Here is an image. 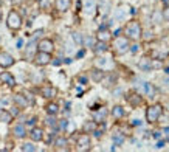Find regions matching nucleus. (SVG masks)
<instances>
[{
    "mask_svg": "<svg viewBox=\"0 0 169 152\" xmlns=\"http://www.w3.org/2000/svg\"><path fill=\"white\" fill-rule=\"evenodd\" d=\"M124 115H126V110L123 109L121 106H115V107L112 109V116L115 120H121Z\"/></svg>",
    "mask_w": 169,
    "mask_h": 152,
    "instance_id": "obj_15",
    "label": "nucleus"
},
{
    "mask_svg": "<svg viewBox=\"0 0 169 152\" xmlns=\"http://www.w3.org/2000/svg\"><path fill=\"white\" fill-rule=\"evenodd\" d=\"M6 25H8L11 30H19L22 26V17H20V14L16 13V11H11V13L8 14Z\"/></svg>",
    "mask_w": 169,
    "mask_h": 152,
    "instance_id": "obj_4",
    "label": "nucleus"
},
{
    "mask_svg": "<svg viewBox=\"0 0 169 152\" xmlns=\"http://www.w3.org/2000/svg\"><path fill=\"white\" fill-rule=\"evenodd\" d=\"M90 147V137L87 134H82L78 137V151H87Z\"/></svg>",
    "mask_w": 169,
    "mask_h": 152,
    "instance_id": "obj_7",
    "label": "nucleus"
},
{
    "mask_svg": "<svg viewBox=\"0 0 169 152\" xmlns=\"http://www.w3.org/2000/svg\"><path fill=\"white\" fill-rule=\"evenodd\" d=\"M164 134H168V135H169V127H166V129H164Z\"/></svg>",
    "mask_w": 169,
    "mask_h": 152,
    "instance_id": "obj_42",
    "label": "nucleus"
},
{
    "mask_svg": "<svg viewBox=\"0 0 169 152\" xmlns=\"http://www.w3.org/2000/svg\"><path fill=\"white\" fill-rule=\"evenodd\" d=\"M39 2L42 3V5H47V2H48V0H39Z\"/></svg>",
    "mask_w": 169,
    "mask_h": 152,
    "instance_id": "obj_41",
    "label": "nucleus"
},
{
    "mask_svg": "<svg viewBox=\"0 0 169 152\" xmlns=\"http://www.w3.org/2000/svg\"><path fill=\"white\" fill-rule=\"evenodd\" d=\"M154 138H160V132H154Z\"/></svg>",
    "mask_w": 169,
    "mask_h": 152,
    "instance_id": "obj_39",
    "label": "nucleus"
},
{
    "mask_svg": "<svg viewBox=\"0 0 169 152\" xmlns=\"http://www.w3.org/2000/svg\"><path fill=\"white\" fill-rule=\"evenodd\" d=\"M0 81L5 82V84H8V85H14V84H16V81H14V76L11 75L9 71H3V73L0 75Z\"/></svg>",
    "mask_w": 169,
    "mask_h": 152,
    "instance_id": "obj_13",
    "label": "nucleus"
},
{
    "mask_svg": "<svg viewBox=\"0 0 169 152\" xmlns=\"http://www.w3.org/2000/svg\"><path fill=\"white\" fill-rule=\"evenodd\" d=\"M0 17H2V8H0Z\"/></svg>",
    "mask_w": 169,
    "mask_h": 152,
    "instance_id": "obj_44",
    "label": "nucleus"
},
{
    "mask_svg": "<svg viewBox=\"0 0 169 152\" xmlns=\"http://www.w3.org/2000/svg\"><path fill=\"white\" fill-rule=\"evenodd\" d=\"M13 134L16 135L17 138H22V137H25V134H26L25 126H24V124H16V126H14V129H13Z\"/></svg>",
    "mask_w": 169,
    "mask_h": 152,
    "instance_id": "obj_19",
    "label": "nucleus"
},
{
    "mask_svg": "<svg viewBox=\"0 0 169 152\" xmlns=\"http://www.w3.org/2000/svg\"><path fill=\"white\" fill-rule=\"evenodd\" d=\"M11 120H13V113H8L6 110H3V112L0 113V121H3V123H11Z\"/></svg>",
    "mask_w": 169,
    "mask_h": 152,
    "instance_id": "obj_27",
    "label": "nucleus"
},
{
    "mask_svg": "<svg viewBox=\"0 0 169 152\" xmlns=\"http://www.w3.org/2000/svg\"><path fill=\"white\" fill-rule=\"evenodd\" d=\"M13 100H14V102H16L19 107H26V106L30 104V102L26 101V98H25V96H22V95H14Z\"/></svg>",
    "mask_w": 169,
    "mask_h": 152,
    "instance_id": "obj_21",
    "label": "nucleus"
},
{
    "mask_svg": "<svg viewBox=\"0 0 169 152\" xmlns=\"http://www.w3.org/2000/svg\"><path fill=\"white\" fill-rule=\"evenodd\" d=\"M40 95L44 98H53V96H56V89L51 85H44L40 89Z\"/></svg>",
    "mask_w": 169,
    "mask_h": 152,
    "instance_id": "obj_12",
    "label": "nucleus"
},
{
    "mask_svg": "<svg viewBox=\"0 0 169 152\" xmlns=\"http://www.w3.org/2000/svg\"><path fill=\"white\" fill-rule=\"evenodd\" d=\"M67 126H68V121L67 120H61L59 121V129H61V130H65Z\"/></svg>",
    "mask_w": 169,
    "mask_h": 152,
    "instance_id": "obj_33",
    "label": "nucleus"
},
{
    "mask_svg": "<svg viewBox=\"0 0 169 152\" xmlns=\"http://www.w3.org/2000/svg\"><path fill=\"white\" fill-rule=\"evenodd\" d=\"M30 137H31L33 141H40L42 138H44V132H42V129L39 127H34L31 132H30Z\"/></svg>",
    "mask_w": 169,
    "mask_h": 152,
    "instance_id": "obj_14",
    "label": "nucleus"
},
{
    "mask_svg": "<svg viewBox=\"0 0 169 152\" xmlns=\"http://www.w3.org/2000/svg\"><path fill=\"white\" fill-rule=\"evenodd\" d=\"M138 68H141L143 71H151L154 68V59H149V58H143L138 61Z\"/></svg>",
    "mask_w": 169,
    "mask_h": 152,
    "instance_id": "obj_8",
    "label": "nucleus"
},
{
    "mask_svg": "<svg viewBox=\"0 0 169 152\" xmlns=\"http://www.w3.org/2000/svg\"><path fill=\"white\" fill-rule=\"evenodd\" d=\"M163 2H164V3H169V0H163Z\"/></svg>",
    "mask_w": 169,
    "mask_h": 152,
    "instance_id": "obj_43",
    "label": "nucleus"
},
{
    "mask_svg": "<svg viewBox=\"0 0 169 152\" xmlns=\"http://www.w3.org/2000/svg\"><path fill=\"white\" fill-rule=\"evenodd\" d=\"M82 56H84V50H81L78 54H76V58H82Z\"/></svg>",
    "mask_w": 169,
    "mask_h": 152,
    "instance_id": "obj_37",
    "label": "nucleus"
},
{
    "mask_svg": "<svg viewBox=\"0 0 169 152\" xmlns=\"http://www.w3.org/2000/svg\"><path fill=\"white\" fill-rule=\"evenodd\" d=\"M161 113H163V106L161 104H154V106H149L147 110H146V121L147 123H157L160 120Z\"/></svg>",
    "mask_w": 169,
    "mask_h": 152,
    "instance_id": "obj_2",
    "label": "nucleus"
},
{
    "mask_svg": "<svg viewBox=\"0 0 169 152\" xmlns=\"http://www.w3.org/2000/svg\"><path fill=\"white\" fill-rule=\"evenodd\" d=\"M163 146H164V141H158V143H157V146H155V147H157V149H161Z\"/></svg>",
    "mask_w": 169,
    "mask_h": 152,
    "instance_id": "obj_35",
    "label": "nucleus"
},
{
    "mask_svg": "<svg viewBox=\"0 0 169 152\" xmlns=\"http://www.w3.org/2000/svg\"><path fill=\"white\" fill-rule=\"evenodd\" d=\"M37 48H39V51H47V53H51L55 50V45L50 39H42L39 45H37Z\"/></svg>",
    "mask_w": 169,
    "mask_h": 152,
    "instance_id": "obj_10",
    "label": "nucleus"
},
{
    "mask_svg": "<svg viewBox=\"0 0 169 152\" xmlns=\"http://www.w3.org/2000/svg\"><path fill=\"white\" fill-rule=\"evenodd\" d=\"M34 62L37 64V65H48L50 62H51V54L47 51H37L36 56H34Z\"/></svg>",
    "mask_w": 169,
    "mask_h": 152,
    "instance_id": "obj_5",
    "label": "nucleus"
},
{
    "mask_svg": "<svg viewBox=\"0 0 169 152\" xmlns=\"http://www.w3.org/2000/svg\"><path fill=\"white\" fill-rule=\"evenodd\" d=\"M126 100H127V102L130 106H133V107H137V106H140L141 102H143V98L137 93H129L127 96H126Z\"/></svg>",
    "mask_w": 169,
    "mask_h": 152,
    "instance_id": "obj_11",
    "label": "nucleus"
},
{
    "mask_svg": "<svg viewBox=\"0 0 169 152\" xmlns=\"http://www.w3.org/2000/svg\"><path fill=\"white\" fill-rule=\"evenodd\" d=\"M14 64V58L6 51H2L0 50V67L2 68H8Z\"/></svg>",
    "mask_w": 169,
    "mask_h": 152,
    "instance_id": "obj_6",
    "label": "nucleus"
},
{
    "mask_svg": "<svg viewBox=\"0 0 169 152\" xmlns=\"http://www.w3.org/2000/svg\"><path fill=\"white\" fill-rule=\"evenodd\" d=\"M110 39V33L107 28H99L98 31V40H102V42H107Z\"/></svg>",
    "mask_w": 169,
    "mask_h": 152,
    "instance_id": "obj_20",
    "label": "nucleus"
},
{
    "mask_svg": "<svg viewBox=\"0 0 169 152\" xmlns=\"http://www.w3.org/2000/svg\"><path fill=\"white\" fill-rule=\"evenodd\" d=\"M67 144L68 141L65 138H62V137H59V138L56 140V143H55V146H56V149H67Z\"/></svg>",
    "mask_w": 169,
    "mask_h": 152,
    "instance_id": "obj_26",
    "label": "nucleus"
},
{
    "mask_svg": "<svg viewBox=\"0 0 169 152\" xmlns=\"http://www.w3.org/2000/svg\"><path fill=\"white\" fill-rule=\"evenodd\" d=\"M71 37H73V40H75V44L82 45V42H84V37L81 36V33H73V34H71Z\"/></svg>",
    "mask_w": 169,
    "mask_h": 152,
    "instance_id": "obj_30",
    "label": "nucleus"
},
{
    "mask_svg": "<svg viewBox=\"0 0 169 152\" xmlns=\"http://www.w3.org/2000/svg\"><path fill=\"white\" fill-rule=\"evenodd\" d=\"M112 140H113V144H115V146H121V144L124 143V135L120 134V132H116V134H113Z\"/></svg>",
    "mask_w": 169,
    "mask_h": 152,
    "instance_id": "obj_25",
    "label": "nucleus"
},
{
    "mask_svg": "<svg viewBox=\"0 0 169 152\" xmlns=\"http://www.w3.org/2000/svg\"><path fill=\"white\" fill-rule=\"evenodd\" d=\"M34 48H36V40H31V42L28 44V47H26V53H25V58H28V59H31L34 58Z\"/></svg>",
    "mask_w": 169,
    "mask_h": 152,
    "instance_id": "obj_22",
    "label": "nucleus"
},
{
    "mask_svg": "<svg viewBox=\"0 0 169 152\" xmlns=\"http://www.w3.org/2000/svg\"><path fill=\"white\" fill-rule=\"evenodd\" d=\"M163 19H166V20L169 22V6H166L164 11H163Z\"/></svg>",
    "mask_w": 169,
    "mask_h": 152,
    "instance_id": "obj_34",
    "label": "nucleus"
},
{
    "mask_svg": "<svg viewBox=\"0 0 169 152\" xmlns=\"http://www.w3.org/2000/svg\"><path fill=\"white\" fill-rule=\"evenodd\" d=\"M34 123H36V118H31V120H30V121H28V124H31V126H33V124H34Z\"/></svg>",
    "mask_w": 169,
    "mask_h": 152,
    "instance_id": "obj_38",
    "label": "nucleus"
},
{
    "mask_svg": "<svg viewBox=\"0 0 169 152\" xmlns=\"http://www.w3.org/2000/svg\"><path fill=\"white\" fill-rule=\"evenodd\" d=\"M130 50H132V53H137L138 51V45H132V48H130Z\"/></svg>",
    "mask_w": 169,
    "mask_h": 152,
    "instance_id": "obj_36",
    "label": "nucleus"
},
{
    "mask_svg": "<svg viewBox=\"0 0 169 152\" xmlns=\"http://www.w3.org/2000/svg\"><path fill=\"white\" fill-rule=\"evenodd\" d=\"M129 37L126 36H115V40H113V50L115 53H118V54H124L126 51L129 50Z\"/></svg>",
    "mask_w": 169,
    "mask_h": 152,
    "instance_id": "obj_3",
    "label": "nucleus"
},
{
    "mask_svg": "<svg viewBox=\"0 0 169 152\" xmlns=\"http://www.w3.org/2000/svg\"><path fill=\"white\" fill-rule=\"evenodd\" d=\"M143 90L147 96H151V98L155 96V87H154L151 82H143Z\"/></svg>",
    "mask_w": 169,
    "mask_h": 152,
    "instance_id": "obj_18",
    "label": "nucleus"
},
{
    "mask_svg": "<svg viewBox=\"0 0 169 152\" xmlns=\"http://www.w3.org/2000/svg\"><path fill=\"white\" fill-rule=\"evenodd\" d=\"M82 130L84 132H86V134H87V132H95V130H96V121H89V123H86V124H84V127H82Z\"/></svg>",
    "mask_w": 169,
    "mask_h": 152,
    "instance_id": "obj_24",
    "label": "nucleus"
},
{
    "mask_svg": "<svg viewBox=\"0 0 169 152\" xmlns=\"http://www.w3.org/2000/svg\"><path fill=\"white\" fill-rule=\"evenodd\" d=\"M13 2H14V3H16V5H20V3H22V2H24V0H13Z\"/></svg>",
    "mask_w": 169,
    "mask_h": 152,
    "instance_id": "obj_40",
    "label": "nucleus"
},
{
    "mask_svg": "<svg viewBox=\"0 0 169 152\" xmlns=\"http://www.w3.org/2000/svg\"><path fill=\"white\" fill-rule=\"evenodd\" d=\"M123 31H124V36L129 37L130 40H138L143 36V30H141V25L138 20H129Z\"/></svg>",
    "mask_w": 169,
    "mask_h": 152,
    "instance_id": "obj_1",
    "label": "nucleus"
},
{
    "mask_svg": "<svg viewBox=\"0 0 169 152\" xmlns=\"http://www.w3.org/2000/svg\"><path fill=\"white\" fill-rule=\"evenodd\" d=\"M82 45H86V47H95V40L92 39L90 36H86V37H84V42H82Z\"/></svg>",
    "mask_w": 169,
    "mask_h": 152,
    "instance_id": "obj_31",
    "label": "nucleus"
},
{
    "mask_svg": "<svg viewBox=\"0 0 169 152\" xmlns=\"http://www.w3.org/2000/svg\"><path fill=\"white\" fill-rule=\"evenodd\" d=\"M45 124H47L48 127H56L57 121H56V118H55V115H48V118L45 120Z\"/></svg>",
    "mask_w": 169,
    "mask_h": 152,
    "instance_id": "obj_29",
    "label": "nucleus"
},
{
    "mask_svg": "<svg viewBox=\"0 0 169 152\" xmlns=\"http://www.w3.org/2000/svg\"><path fill=\"white\" fill-rule=\"evenodd\" d=\"M47 112H48V115H56L59 112V107H57L56 102H51V104L47 106Z\"/></svg>",
    "mask_w": 169,
    "mask_h": 152,
    "instance_id": "obj_28",
    "label": "nucleus"
},
{
    "mask_svg": "<svg viewBox=\"0 0 169 152\" xmlns=\"http://www.w3.org/2000/svg\"><path fill=\"white\" fill-rule=\"evenodd\" d=\"M93 51L96 54H101V53H106L107 51V42H102V40H98L93 47Z\"/></svg>",
    "mask_w": 169,
    "mask_h": 152,
    "instance_id": "obj_16",
    "label": "nucleus"
},
{
    "mask_svg": "<svg viewBox=\"0 0 169 152\" xmlns=\"http://www.w3.org/2000/svg\"><path fill=\"white\" fill-rule=\"evenodd\" d=\"M106 116H107V110L106 109H101V110H98V112L93 113V120L96 121V123H102V121L106 120Z\"/></svg>",
    "mask_w": 169,
    "mask_h": 152,
    "instance_id": "obj_17",
    "label": "nucleus"
},
{
    "mask_svg": "<svg viewBox=\"0 0 169 152\" xmlns=\"http://www.w3.org/2000/svg\"><path fill=\"white\" fill-rule=\"evenodd\" d=\"M104 71L102 70H98V68H95V70H92V78H93V81H96V82H99V81H102L104 79Z\"/></svg>",
    "mask_w": 169,
    "mask_h": 152,
    "instance_id": "obj_23",
    "label": "nucleus"
},
{
    "mask_svg": "<svg viewBox=\"0 0 169 152\" xmlns=\"http://www.w3.org/2000/svg\"><path fill=\"white\" fill-rule=\"evenodd\" d=\"M24 151H28V152H36L37 151V147L34 146V144H31V143H26V144H24V147H22Z\"/></svg>",
    "mask_w": 169,
    "mask_h": 152,
    "instance_id": "obj_32",
    "label": "nucleus"
},
{
    "mask_svg": "<svg viewBox=\"0 0 169 152\" xmlns=\"http://www.w3.org/2000/svg\"><path fill=\"white\" fill-rule=\"evenodd\" d=\"M71 6V0H56L55 2V8L59 11V13H65L68 11Z\"/></svg>",
    "mask_w": 169,
    "mask_h": 152,
    "instance_id": "obj_9",
    "label": "nucleus"
}]
</instances>
